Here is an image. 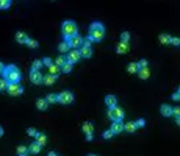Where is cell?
<instances>
[{"mask_svg":"<svg viewBox=\"0 0 180 156\" xmlns=\"http://www.w3.org/2000/svg\"><path fill=\"white\" fill-rule=\"evenodd\" d=\"M2 75H3V78H5L8 83H19V81H20V78H22V73H20L19 67L14 66V64L6 66Z\"/></svg>","mask_w":180,"mask_h":156,"instance_id":"6da1fadb","label":"cell"},{"mask_svg":"<svg viewBox=\"0 0 180 156\" xmlns=\"http://www.w3.org/2000/svg\"><path fill=\"white\" fill-rule=\"evenodd\" d=\"M105 36V27L102 25L100 22H92L91 27H89V38L91 41H102Z\"/></svg>","mask_w":180,"mask_h":156,"instance_id":"7a4b0ae2","label":"cell"},{"mask_svg":"<svg viewBox=\"0 0 180 156\" xmlns=\"http://www.w3.org/2000/svg\"><path fill=\"white\" fill-rule=\"evenodd\" d=\"M61 33L63 36L66 38V41L72 36H75L77 33H79V28H77V23L74 20H64L63 25H61Z\"/></svg>","mask_w":180,"mask_h":156,"instance_id":"3957f363","label":"cell"},{"mask_svg":"<svg viewBox=\"0 0 180 156\" xmlns=\"http://www.w3.org/2000/svg\"><path fill=\"white\" fill-rule=\"evenodd\" d=\"M124 109L122 108H119L118 105L116 106H111V108H108V117L111 119V120H122L124 119Z\"/></svg>","mask_w":180,"mask_h":156,"instance_id":"277c9868","label":"cell"},{"mask_svg":"<svg viewBox=\"0 0 180 156\" xmlns=\"http://www.w3.org/2000/svg\"><path fill=\"white\" fill-rule=\"evenodd\" d=\"M80 58H82L80 50H79V48H72V50H69V51H67L66 61H67V63H71V64H75V63H79V61H80Z\"/></svg>","mask_w":180,"mask_h":156,"instance_id":"5b68a950","label":"cell"},{"mask_svg":"<svg viewBox=\"0 0 180 156\" xmlns=\"http://www.w3.org/2000/svg\"><path fill=\"white\" fill-rule=\"evenodd\" d=\"M6 91H8V94H10V95H13V97H19V95H22L24 88H22L19 83H8Z\"/></svg>","mask_w":180,"mask_h":156,"instance_id":"8992f818","label":"cell"},{"mask_svg":"<svg viewBox=\"0 0 180 156\" xmlns=\"http://www.w3.org/2000/svg\"><path fill=\"white\" fill-rule=\"evenodd\" d=\"M58 101L63 103V105H71L74 101V94L69 91H63L61 94H58Z\"/></svg>","mask_w":180,"mask_h":156,"instance_id":"52a82bcc","label":"cell"},{"mask_svg":"<svg viewBox=\"0 0 180 156\" xmlns=\"http://www.w3.org/2000/svg\"><path fill=\"white\" fill-rule=\"evenodd\" d=\"M67 44H69V47L71 48H80L82 47V44H83V38L77 33L75 36H72V38H69L67 39Z\"/></svg>","mask_w":180,"mask_h":156,"instance_id":"ba28073f","label":"cell"},{"mask_svg":"<svg viewBox=\"0 0 180 156\" xmlns=\"http://www.w3.org/2000/svg\"><path fill=\"white\" fill-rule=\"evenodd\" d=\"M42 73L39 72V70H32L30 72V81L33 83V84H41L42 83Z\"/></svg>","mask_w":180,"mask_h":156,"instance_id":"9c48e42d","label":"cell"},{"mask_svg":"<svg viewBox=\"0 0 180 156\" xmlns=\"http://www.w3.org/2000/svg\"><path fill=\"white\" fill-rule=\"evenodd\" d=\"M110 129L113 131V134H121L124 131V123H122V120H113V125H111Z\"/></svg>","mask_w":180,"mask_h":156,"instance_id":"30bf717a","label":"cell"},{"mask_svg":"<svg viewBox=\"0 0 180 156\" xmlns=\"http://www.w3.org/2000/svg\"><path fill=\"white\" fill-rule=\"evenodd\" d=\"M80 55H82V58H91L92 56V48H91V45L82 44V47H80Z\"/></svg>","mask_w":180,"mask_h":156,"instance_id":"8fae6325","label":"cell"},{"mask_svg":"<svg viewBox=\"0 0 180 156\" xmlns=\"http://www.w3.org/2000/svg\"><path fill=\"white\" fill-rule=\"evenodd\" d=\"M128 50H130V47H128V42H119L118 44V47H116V51L119 55H125V53H128Z\"/></svg>","mask_w":180,"mask_h":156,"instance_id":"7c38bea8","label":"cell"},{"mask_svg":"<svg viewBox=\"0 0 180 156\" xmlns=\"http://www.w3.org/2000/svg\"><path fill=\"white\" fill-rule=\"evenodd\" d=\"M57 75H52V73H49V75H44L42 76V83L44 84H47V86H50V84H54L55 81H57Z\"/></svg>","mask_w":180,"mask_h":156,"instance_id":"4fadbf2b","label":"cell"},{"mask_svg":"<svg viewBox=\"0 0 180 156\" xmlns=\"http://www.w3.org/2000/svg\"><path fill=\"white\" fill-rule=\"evenodd\" d=\"M138 76L141 78V80H147V78L150 76V70L147 69V67H141V69H138Z\"/></svg>","mask_w":180,"mask_h":156,"instance_id":"5bb4252c","label":"cell"},{"mask_svg":"<svg viewBox=\"0 0 180 156\" xmlns=\"http://www.w3.org/2000/svg\"><path fill=\"white\" fill-rule=\"evenodd\" d=\"M16 41H17L19 44H27V41H28V36L25 35L24 31H17V33H16Z\"/></svg>","mask_w":180,"mask_h":156,"instance_id":"9a60e30c","label":"cell"},{"mask_svg":"<svg viewBox=\"0 0 180 156\" xmlns=\"http://www.w3.org/2000/svg\"><path fill=\"white\" fill-rule=\"evenodd\" d=\"M47 106H49V101H47L45 98H38V101H36V108H38V109L45 111Z\"/></svg>","mask_w":180,"mask_h":156,"instance_id":"2e32d148","label":"cell"},{"mask_svg":"<svg viewBox=\"0 0 180 156\" xmlns=\"http://www.w3.org/2000/svg\"><path fill=\"white\" fill-rule=\"evenodd\" d=\"M28 153H32V154H39V153H41V145H39L38 142H33V144L28 147Z\"/></svg>","mask_w":180,"mask_h":156,"instance_id":"e0dca14e","label":"cell"},{"mask_svg":"<svg viewBox=\"0 0 180 156\" xmlns=\"http://www.w3.org/2000/svg\"><path fill=\"white\" fill-rule=\"evenodd\" d=\"M116 103H118V100H116L114 95H107V97H105V105H107L108 108L116 106Z\"/></svg>","mask_w":180,"mask_h":156,"instance_id":"ac0fdd59","label":"cell"},{"mask_svg":"<svg viewBox=\"0 0 180 156\" xmlns=\"http://www.w3.org/2000/svg\"><path fill=\"white\" fill-rule=\"evenodd\" d=\"M35 138H36V142H38L41 147H44V145L47 144V136H45L44 133H38Z\"/></svg>","mask_w":180,"mask_h":156,"instance_id":"d6986e66","label":"cell"},{"mask_svg":"<svg viewBox=\"0 0 180 156\" xmlns=\"http://www.w3.org/2000/svg\"><path fill=\"white\" fill-rule=\"evenodd\" d=\"M135 129H136L135 122H127V123H124V131H127V133H135Z\"/></svg>","mask_w":180,"mask_h":156,"instance_id":"ffe728a7","label":"cell"},{"mask_svg":"<svg viewBox=\"0 0 180 156\" xmlns=\"http://www.w3.org/2000/svg\"><path fill=\"white\" fill-rule=\"evenodd\" d=\"M160 111H161V114H163L165 117H169V116H172V108H171L169 105H161Z\"/></svg>","mask_w":180,"mask_h":156,"instance_id":"44dd1931","label":"cell"},{"mask_svg":"<svg viewBox=\"0 0 180 156\" xmlns=\"http://www.w3.org/2000/svg\"><path fill=\"white\" fill-rule=\"evenodd\" d=\"M60 72H61V69H60L55 63H52V64L49 66V73H52V75H57V76H58Z\"/></svg>","mask_w":180,"mask_h":156,"instance_id":"7402d4cb","label":"cell"},{"mask_svg":"<svg viewBox=\"0 0 180 156\" xmlns=\"http://www.w3.org/2000/svg\"><path fill=\"white\" fill-rule=\"evenodd\" d=\"M45 100L50 103V105H55V103H58V94H49L45 97Z\"/></svg>","mask_w":180,"mask_h":156,"instance_id":"603a6c76","label":"cell"},{"mask_svg":"<svg viewBox=\"0 0 180 156\" xmlns=\"http://www.w3.org/2000/svg\"><path fill=\"white\" fill-rule=\"evenodd\" d=\"M69 44H67V41H64V42H60V45H58V51H61V53H67L69 51Z\"/></svg>","mask_w":180,"mask_h":156,"instance_id":"cb8c5ba5","label":"cell"},{"mask_svg":"<svg viewBox=\"0 0 180 156\" xmlns=\"http://www.w3.org/2000/svg\"><path fill=\"white\" fill-rule=\"evenodd\" d=\"M83 131H85V134L92 133V131H94V125H92L91 122H85V123H83Z\"/></svg>","mask_w":180,"mask_h":156,"instance_id":"d4e9b609","label":"cell"},{"mask_svg":"<svg viewBox=\"0 0 180 156\" xmlns=\"http://www.w3.org/2000/svg\"><path fill=\"white\" fill-rule=\"evenodd\" d=\"M16 153H17L19 156H25V154H28V147H25V145H19V147H17V150H16Z\"/></svg>","mask_w":180,"mask_h":156,"instance_id":"484cf974","label":"cell"},{"mask_svg":"<svg viewBox=\"0 0 180 156\" xmlns=\"http://www.w3.org/2000/svg\"><path fill=\"white\" fill-rule=\"evenodd\" d=\"M158 41H160L163 45H166V44H169L171 36H169V35H166V33H161V35H160V38H158Z\"/></svg>","mask_w":180,"mask_h":156,"instance_id":"4316f807","label":"cell"},{"mask_svg":"<svg viewBox=\"0 0 180 156\" xmlns=\"http://www.w3.org/2000/svg\"><path fill=\"white\" fill-rule=\"evenodd\" d=\"M42 66H44L42 64V60H35L33 64H32V70H41Z\"/></svg>","mask_w":180,"mask_h":156,"instance_id":"83f0119b","label":"cell"},{"mask_svg":"<svg viewBox=\"0 0 180 156\" xmlns=\"http://www.w3.org/2000/svg\"><path fill=\"white\" fill-rule=\"evenodd\" d=\"M127 70H128V73H136L138 72V64L136 63H130L128 67H127Z\"/></svg>","mask_w":180,"mask_h":156,"instance_id":"f1b7e54d","label":"cell"},{"mask_svg":"<svg viewBox=\"0 0 180 156\" xmlns=\"http://www.w3.org/2000/svg\"><path fill=\"white\" fill-rule=\"evenodd\" d=\"M72 66H74V64H71V63H67V61H66V63L61 66V70H63L64 73H69V72L72 70Z\"/></svg>","mask_w":180,"mask_h":156,"instance_id":"f546056e","label":"cell"},{"mask_svg":"<svg viewBox=\"0 0 180 156\" xmlns=\"http://www.w3.org/2000/svg\"><path fill=\"white\" fill-rule=\"evenodd\" d=\"M11 5V0H0V10H8Z\"/></svg>","mask_w":180,"mask_h":156,"instance_id":"4dcf8cb0","label":"cell"},{"mask_svg":"<svg viewBox=\"0 0 180 156\" xmlns=\"http://www.w3.org/2000/svg\"><path fill=\"white\" fill-rule=\"evenodd\" d=\"M6 88H8V81L5 78H0V91H6Z\"/></svg>","mask_w":180,"mask_h":156,"instance_id":"1f68e13d","label":"cell"},{"mask_svg":"<svg viewBox=\"0 0 180 156\" xmlns=\"http://www.w3.org/2000/svg\"><path fill=\"white\" fill-rule=\"evenodd\" d=\"M121 41H122V42H128V41H130V33H128V31H124V33L121 35Z\"/></svg>","mask_w":180,"mask_h":156,"instance_id":"d6a6232c","label":"cell"},{"mask_svg":"<svg viewBox=\"0 0 180 156\" xmlns=\"http://www.w3.org/2000/svg\"><path fill=\"white\" fill-rule=\"evenodd\" d=\"M27 45H28L30 48H38V41H35V39H30V38H28Z\"/></svg>","mask_w":180,"mask_h":156,"instance_id":"836d02e7","label":"cell"},{"mask_svg":"<svg viewBox=\"0 0 180 156\" xmlns=\"http://www.w3.org/2000/svg\"><path fill=\"white\" fill-rule=\"evenodd\" d=\"M102 138H104V139H111L113 138V131H111V129H107V131H104V134H102Z\"/></svg>","mask_w":180,"mask_h":156,"instance_id":"e575fe53","label":"cell"},{"mask_svg":"<svg viewBox=\"0 0 180 156\" xmlns=\"http://www.w3.org/2000/svg\"><path fill=\"white\" fill-rule=\"evenodd\" d=\"M64 63H66V58H63V56H60V58H57V60H55V64H57L60 69H61V66H63Z\"/></svg>","mask_w":180,"mask_h":156,"instance_id":"d590c367","label":"cell"},{"mask_svg":"<svg viewBox=\"0 0 180 156\" xmlns=\"http://www.w3.org/2000/svg\"><path fill=\"white\" fill-rule=\"evenodd\" d=\"M169 44H172V45H175V47H177V45H180V39H178L177 36H175V38H172V36H171V41H169Z\"/></svg>","mask_w":180,"mask_h":156,"instance_id":"8d00e7d4","label":"cell"},{"mask_svg":"<svg viewBox=\"0 0 180 156\" xmlns=\"http://www.w3.org/2000/svg\"><path fill=\"white\" fill-rule=\"evenodd\" d=\"M135 125H136V128H143V126L146 125V120H144V119H138V120L135 122Z\"/></svg>","mask_w":180,"mask_h":156,"instance_id":"74e56055","label":"cell"},{"mask_svg":"<svg viewBox=\"0 0 180 156\" xmlns=\"http://www.w3.org/2000/svg\"><path fill=\"white\" fill-rule=\"evenodd\" d=\"M27 134H28V136H32V138H35V136L38 134V131H36L35 128H28V129H27Z\"/></svg>","mask_w":180,"mask_h":156,"instance_id":"f35d334b","label":"cell"},{"mask_svg":"<svg viewBox=\"0 0 180 156\" xmlns=\"http://www.w3.org/2000/svg\"><path fill=\"white\" fill-rule=\"evenodd\" d=\"M136 64H138V69H141V67H147V60H139Z\"/></svg>","mask_w":180,"mask_h":156,"instance_id":"ab89813d","label":"cell"},{"mask_svg":"<svg viewBox=\"0 0 180 156\" xmlns=\"http://www.w3.org/2000/svg\"><path fill=\"white\" fill-rule=\"evenodd\" d=\"M172 100H175V101L180 100V92H178V91H175V92L172 94Z\"/></svg>","mask_w":180,"mask_h":156,"instance_id":"60d3db41","label":"cell"},{"mask_svg":"<svg viewBox=\"0 0 180 156\" xmlns=\"http://www.w3.org/2000/svg\"><path fill=\"white\" fill-rule=\"evenodd\" d=\"M42 64H44V66H47V67H49V66H50V64H52V60H50V58H44V60H42Z\"/></svg>","mask_w":180,"mask_h":156,"instance_id":"b9f144b4","label":"cell"},{"mask_svg":"<svg viewBox=\"0 0 180 156\" xmlns=\"http://www.w3.org/2000/svg\"><path fill=\"white\" fill-rule=\"evenodd\" d=\"M172 114L174 116H180V108H172Z\"/></svg>","mask_w":180,"mask_h":156,"instance_id":"7bdbcfd3","label":"cell"},{"mask_svg":"<svg viewBox=\"0 0 180 156\" xmlns=\"http://www.w3.org/2000/svg\"><path fill=\"white\" fill-rule=\"evenodd\" d=\"M92 139H94V138H92V133H88V134H86V141H88V142H91Z\"/></svg>","mask_w":180,"mask_h":156,"instance_id":"ee69618b","label":"cell"},{"mask_svg":"<svg viewBox=\"0 0 180 156\" xmlns=\"http://www.w3.org/2000/svg\"><path fill=\"white\" fill-rule=\"evenodd\" d=\"M3 70H5V66H3V63H0V75L3 73Z\"/></svg>","mask_w":180,"mask_h":156,"instance_id":"f6af8a7d","label":"cell"},{"mask_svg":"<svg viewBox=\"0 0 180 156\" xmlns=\"http://www.w3.org/2000/svg\"><path fill=\"white\" fill-rule=\"evenodd\" d=\"M49 156H57V151H49Z\"/></svg>","mask_w":180,"mask_h":156,"instance_id":"bcb514c9","label":"cell"},{"mask_svg":"<svg viewBox=\"0 0 180 156\" xmlns=\"http://www.w3.org/2000/svg\"><path fill=\"white\" fill-rule=\"evenodd\" d=\"M3 133H5V131H3V128H2V126H0V138H2V136H3Z\"/></svg>","mask_w":180,"mask_h":156,"instance_id":"7dc6e473","label":"cell"},{"mask_svg":"<svg viewBox=\"0 0 180 156\" xmlns=\"http://www.w3.org/2000/svg\"><path fill=\"white\" fill-rule=\"evenodd\" d=\"M52 2H55V0H52Z\"/></svg>","mask_w":180,"mask_h":156,"instance_id":"c3c4849f","label":"cell"}]
</instances>
